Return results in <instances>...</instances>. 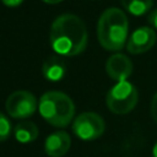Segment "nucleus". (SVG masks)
<instances>
[{"instance_id": "14", "label": "nucleus", "mask_w": 157, "mask_h": 157, "mask_svg": "<svg viewBox=\"0 0 157 157\" xmlns=\"http://www.w3.org/2000/svg\"><path fill=\"white\" fill-rule=\"evenodd\" d=\"M151 115H152L153 120L157 123V92L151 101Z\"/></svg>"}, {"instance_id": "4", "label": "nucleus", "mask_w": 157, "mask_h": 157, "mask_svg": "<svg viewBox=\"0 0 157 157\" xmlns=\"http://www.w3.org/2000/svg\"><path fill=\"white\" fill-rule=\"evenodd\" d=\"M137 101V90L129 81H121L114 85L105 97V104L114 114H128L135 108Z\"/></svg>"}, {"instance_id": "15", "label": "nucleus", "mask_w": 157, "mask_h": 157, "mask_svg": "<svg viewBox=\"0 0 157 157\" xmlns=\"http://www.w3.org/2000/svg\"><path fill=\"white\" fill-rule=\"evenodd\" d=\"M148 23H150L153 28L157 29V9L153 10V11L148 15Z\"/></svg>"}, {"instance_id": "7", "label": "nucleus", "mask_w": 157, "mask_h": 157, "mask_svg": "<svg viewBox=\"0 0 157 157\" xmlns=\"http://www.w3.org/2000/svg\"><path fill=\"white\" fill-rule=\"evenodd\" d=\"M156 32L151 27H139L128 39L126 49L131 54H141L150 50L156 43Z\"/></svg>"}, {"instance_id": "8", "label": "nucleus", "mask_w": 157, "mask_h": 157, "mask_svg": "<svg viewBox=\"0 0 157 157\" xmlns=\"http://www.w3.org/2000/svg\"><path fill=\"white\" fill-rule=\"evenodd\" d=\"M105 71L110 78L118 82L126 81L132 72V63L126 55L117 53L108 58L105 63Z\"/></svg>"}, {"instance_id": "12", "label": "nucleus", "mask_w": 157, "mask_h": 157, "mask_svg": "<svg viewBox=\"0 0 157 157\" xmlns=\"http://www.w3.org/2000/svg\"><path fill=\"white\" fill-rule=\"evenodd\" d=\"M121 5L125 10L135 16H140L146 13L153 4V0H120Z\"/></svg>"}, {"instance_id": "17", "label": "nucleus", "mask_w": 157, "mask_h": 157, "mask_svg": "<svg viewBox=\"0 0 157 157\" xmlns=\"http://www.w3.org/2000/svg\"><path fill=\"white\" fill-rule=\"evenodd\" d=\"M152 157H157V141H156V144L152 148Z\"/></svg>"}, {"instance_id": "9", "label": "nucleus", "mask_w": 157, "mask_h": 157, "mask_svg": "<svg viewBox=\"0 0 157 157\" xmlns=\"http://www.w3.org/2000/svg\"><path fill=\"white\" fill-rule=\"evenodd\" d=\"M71 146L70 135L66 131H55L47 136L44 151L49 157H63Z\"/></svg>"}, {"instance_id": "13", "label": "nucleus", "mask_w": 157, "mask_h": 157, "mask_svg": "<svg viewBox=\"0 0 157 157\" xmlns=\"http://www.w3.org/2000/svg\"><path fill=\"white\" fill-rule=\"evenodd\" d=\"M11 123L9 120V118L0 112V142L6 141L10 137L11 134Z\"/></svg>"}, {"instance_id": "6", "label": "nucleus", "mask_w": 157, "mask_h": 157, "mask_svg": "<svg viewBox=\"0 0 157 157\" xmlns=\"http://www.w3.org/2000/svg\"><path fill=\"white\" fill-rule=\"evenodd\" d=\"M37 105L38 103L33 93L25 90L12 92L5 103L7 114L15 119H25L33 115Z\"/></svg>"}, {"instance_id": "18", "label": "nucleus", "mask_w": 157, "mask_h": 157, "mask_svg": "<svg viewBox=\"0 0 157 157\" xmlns=\"http://www.w3.org/2000/svg\"><path fill=\"white\" fill-rule=\"evenodd\" d=\"M43 1L47 2V4H58V2H60L63 0H43Z\"/></svg>"}, {"instance_id": "3", "label": "nucleus", "mask_w": 157, "mask_h": 157, "mask_svg": "<svg viewBox=\"0 0 157 157\" xmlns=\"http://www.w3.org/2000/svg\"><path fill=\"white\" fill-rule=\"evenodd\" d=\"M39 113L42 118L53 126H67L75 114L72 99L60 91H48L39 99Z\"/></svg>"}, {"instance_id": "16", "label": "nucleus", "mask_w": 157, "mask_h": 157, "mask_svg": "<svg viewBox=\"0 0 157 157\" xmlns=\"http://www.w3.org/2000/svg\"><path fill=\"white\" fill-rule=\"evenodd\" d=\"M1 2L9 7H16L23 2V0H1Z\"/></svg>"}, {"instance_id": "5", "label": "nucleus", "mask_w": 157, "mask_h": 157, "mask_svg": "<svg viewBox=\"0 0 157 157\" xmlns=\"http://www.w3.org/2000/svg\"><path fill=\"white\" fill-rule=\"evenodd\" d=\"M105 124L103 118L94 112H83L72 123L74 134L85 141H92L103 135Z\"/></svg>"}, {"instance_id": "11", "label": "nucleus", "mask_w": 157, "mask_h": 157, "mask_svg": "<svg viewBox=\"0 0 157 157\" xmlns=\"http://www.w3.org/2000/svg\"><path fill=\"white\" fill-rule=\"evenodd\" d=\"M38 128L33 121L23 120L16 124L13 129L15 139L21 144H29L33 142L38 137Z\"/></svg>"}, {"instance_id": "10", "label": "nucleus", "mask_w": 157, "mask_h": 157, "mask_svg": "<svg viewBox=\"0 0 157 157\" xmlns=\"http://www.w3.org/2000/svg\"><path fill=\"white\" fill-rule=\"evenodd\" d=\"M66 71H67V63L65 58L59 54L48 56L42 65L43 76L48 81L56 82L63 80L64 76L66 75Z\"/></svg>"}, {"instance_id": "2", "label": "nucleus", "mask_w": 157, "mask_h": 157, "mask_svg": "<svg viewBox=\"0 0 157 157\" xmlns=\"http://www.w3.org/2000/svg\"><path fill=\"white\" fill-rule=\"evenodd\" d=\"M128 29L126 15L118 7H109L103 11L97 23L98 42L105 50H120L128 38Z\"/></svg>"}, {"instance_id": "1", "label": "nucleus", "mask_w": 157, "mask_h": 157, "mask_svg": "<svg viewBox=\"0 0 157 157\" xmlns=\"http://www.w3.org/2000/svg\"><path fill=\"white\" fill-rule=\"evenodd\" d=\"M88 34L83 21L72 13L58 16L50 27L49 42L56 54L74 56L82 53L87 47Z\"/></svg>"}]
</instances>
